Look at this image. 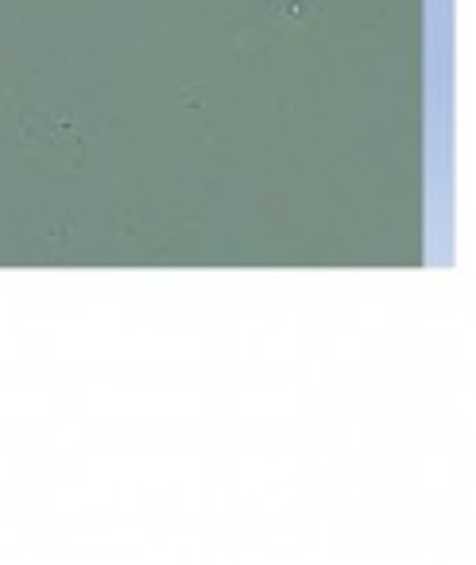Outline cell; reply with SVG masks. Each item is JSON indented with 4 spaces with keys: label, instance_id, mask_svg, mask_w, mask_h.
Here are the masks:
<instances>
[{
    "label": "cell",
    "instance_id": "1",
    "mask_svg": "<svg viewBox=\"0 0 476 565\" xmlns=\"http://www.w3.org/2000/svg\"><path fill=\"white\" fill-rule=\"evenodd\" d=\"M16 120H20V132L35 140V144H47L51 151H62L70 159H82L86 155V136L78 124L70 120H59L43 109H16Z\"/></svg>",
    "mask_w": 476,
    "mask_h": 565
}]
</instances>
